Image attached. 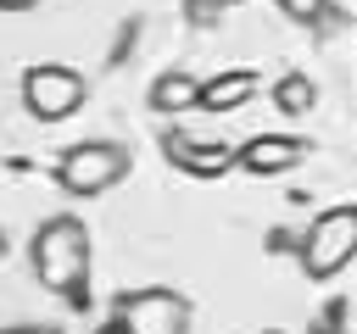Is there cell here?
I'll return each mask as SVG.
<instances>
[{
	"label": "cell",
	"mask_w": 357,
	"mask_h": 334,
	"mask_svg": "<svg viewBox=\"0 0 357 334\" xmlns=\"http://www.w3.org/2000/svg\"><path fill=\"white\" fill-rule=\"evenodd\" d=\"M95 334H128V328H123V323H117V317H112V323H100V328H95Z\"/></svg>",
	"instance_id": "2e32d148"
},
{
	"label": "cell",
	"mask_w": 357,
	"mask_h": 334,
	"mask_svg": "<svg viewBox=\"0 0 357 334\" xmlns=\"http://www.w3.org/2000/svg\"><path fill=\"white\" fill-rule=\"evenodd\" d=\"M128 334H190V301L178 289L145 284V289H123L117 312H112Z\"/></svg>",
	"instance_id": "5b68a950"
},
{
	"label": "cell",
	"mask_w": 357,
	"mask_h": 334,
	"mask_svg": "<svg viewBox=\"0 0 357 334\" xmlns=\"http://www.w3.org/2000/svg\"><path fill=\"white\" fill-rule=\"evenodd\" d=\"M28 6H39V0H0V11H28Z\"/></svg>",
	"instance_id": "9a60e30c"
},
{
	"label": "cell",
	"mask_w": 357,
	"mask_h": 334,
	"mask_svg": "<svg viewBox=\"0 0 357 334\" xmlns=\"http://www.w3.org/2000/svg\"><path fill=\"white\" fill-rule=\"evenodd\" d=\"M268 334H279V328H268Z\"/></svg>",
	"instance_id": "ac0fdd59"
},
{
	"label": "cell",
	"mask_w": 357,
	"mask_h": 334,
	"mask_svg": "<svg viewBox=\"0 0 357 334\" xmlns=\"http://www.w3.org/2000/svg\"><path fill=\"white\" fill-rule=\"evenodd\" d=\"M0 334H61V328H45V323H17V328H0Z\"/></svg>",
	"instance_id": "5bb4252c"
},
{
	"label": "cell",
	"mask_w": 357,
	"mask_h": 334,
	"mask_svg": "<svg viewBox=\"0 0 357 334\" xmlns=\"http://www.w3.org/2000/svg\"><path fill=\"white\" fill-rule=\"evenodd\" d=\"M184 11H190V22H195V28H212V22L229 11V0H184Z\"/></svg>",
	"instance_id": "7c38bea8"
},
{
	"label": "cell",
	"mask_w": 357,
	"mask_h": 334,
	"mask_svg": "<svg viewBox=\"0 0 357 334\" xmlns=\"http://www.w3.org/2000/svg\"><path fill=\"white\" fill-rule=\"evenodd\" d=\"M28 262H33V278L56 295H78L84 273H89V228L73 217V212H56L33 228V245H28Z\"/></svg>",
	"instance_id": "6da1fadb"
},
{
	"label": "cell",
	"mask_w": 357,
	"mask_h": 334,
	"mask_svg": "<svg viewBox=\"0 0 357 334\" xmlns=\"http://www.w3.org/2000/svg\"><path fill=\"white\" fill-rule=\"evenodd\" d=\"M145 106H151L156 117H184V111H195V106H201V78L184 72V67H167V72L151 78Z\"/></svg>",
	"instance_id": "ba28073f"
},
{
	"label": "cell",
	"mask_w": 357,
	"mask_h": 334,
	"mask_svg": "<svg viewBox=\"0 0 357 334\" xmlns=\"http://www.w3.org/2000/svg\"><path fill=\"white\" fill-rule=\"evenodd\" d=\"M301 161H307V139H296V134H251V139L240 145V156H234V167H245V173H257V178L296 173Z\"/></svg>",
	"instance_id": "52a82bcc"
},
{
	"label": "cell",
	"mask_w": 357,
	"mask_h": 334,
	"mask_svg": "<svg viewBox=\"0 0 357 334\" xmlns=\"http://www.w3.org/2000/svg\"><path fill=\"white\" fill-rule=\"evenodd\" d=\"M89 100V84L78 67H61V61H39L22 72V106L33 122H67L78 106Z\"/></svg>",
	"instance_id": "277c9868"
},
{
	"label": "cell",
	"mask_w": 357,
	"mask_h": 334,
	"mask_svg": "<svg viewBox=\"0 0 357 334\" xmlns=\"http://www.w3.org/2000/svg\"><path fill=\"white\" fill-rule=\"evenodd\" d=\"M257 72L251 67H234V72H218V78H206L201 84V106L195 111H234V106H245L251 95H257Z\"/></svg>",
	"instance_id": "9c48e42d"
},
{
	"label": "cell",
	"mask_w": 357,
	"mask_h": 334,
	"mask_svg": "<svg viewBox=\"0 0 357 334\" xmlns=\"http://www.w3.org/2000/svg\"><path fill=\"white\" fill-rule=\"evenodd\" d=\"M6 250H11V245H6V234H0V262H6Z\"/></svg>",
	"instance_id": "e0dca14e"
},
{
	"label": "cell",
	"mask_w": 357,
	"mask_h": 334,
	"mask_svg": "<svg viewBox=\"0 0 357 334\" xmlns=\"http://www.w3.org/2000/svg\"><path fill=\"white\" fill-rule=\"evenodd\" d=\"M128 167H134L128 145H117V139H78V145H67L56 156V189H67L78 200H95L112 184H123Z\"/></svg>",
	"instance_id": "7a4b0ae2"
},
{
	"label": "cell",
	"mask_w": 357,
	"mask_h": 334,
	"mask_svg": "<svg viewBox=\"0 0 357 334\" xmlns=\"http://www.w3.org/2000/svg\"><path fill=\"white\" fill-rule=\"evenodd\" d=\"M279 6H284L290 22H318V17L329 11V0H279Z\"/></svg>",
	"instance_id": "4fadbf2b"
},
{
	"label": "cell",
	"mask_w": 357,
	"mask_h": 334,
	"mask_svg": "<svg viewBox=\"0 0 357 334\" xmlns=\"http://www.w3.org/2000/svg\"><path fill=\"white\" fill-rule=\"evenodd\" d=\"M273 106H279L284 117H307V111L318 106V84H312L307 72H284V78L273 84Z\"/></svg>",
	"instance_id": "30bf717a"
},
{
	"label": "cell",
	"mask_w": 357,
	"mask_h": 334,
	"mask_svg": "<svg viewBox=\"0 0 357 334\" xmlns=\"http://www.w3.org/2000/svg\"><path fill=\"white\" fill-rule=\"evenodd\" d=\"M357 256V206H329L312 217V228L296 245V262L307 278H335Z\"/></svg>",
	"instance_id": "3957f363"
},
{
	"label": "cell",
	"mask_w": 357,
	"mask_h": 334,
	"mask_svg": "<svg viewBox=\"0 0 357 334\" xmlns=\"http://www.w3.org/2000/svg\"><path fill=\"white\" fill-rule=\"evenodd\" d=\"M162 150H167V161H173V167L201 173V178L229 173V167H234V156H240V145H229V139H218V134H195V128H184V122H167Z\"/></svg>",
	"instance_id": "8992f818"
},
{
	"label": "cell",
	"mask_w": 357,
	"mask_h": 334,
	"mask_svg": "<svg viewBox=\"0 0 357 334\" xmlns=\"http://www.w3.org/2000/svg\"><path fill=\"white\" fill-rule=\"evenodd\" d=\"M346 312H351V301H329V306L318 312V323H312V334H351V328L340 323Z\"/></svg>",
	"instance_id": "8fae6325"
}]
</instances>
